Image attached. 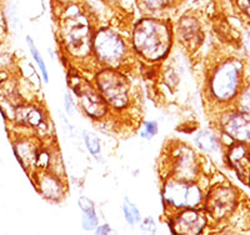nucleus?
<instances>
[{"instance_id": "1", "label": "nucleus", "mask_w": 250, "mask_h": 235, "mask_svg": "<svg viewBox=\"0 0 250 235\" xmlns=\"http://www.w3.org/2000/svg\"><path fill=\"white\" fill-rule=\"evenodd\" d=\"M94 31L95 26L91 25L89 17L77 5H69L58 21V38L64 53L70 58L88 60L94 58L91 44Z\"/></svg>"}, {"instance_id": "2", "label": "nucleus", "mask_w": 250, "mask_h": 235, "mask_svg": "<svg viewBox=\"0 0 250 235\" xmlns=\"http://www.w3.org/2000/svg\"><path fill=\"white\" fill-rule=\"evenodd\" d=\"M131 43L138 57L146 62H159L171 48V24L159 18H143L134 25Z\"/></svg>"}, {"instance_id": "3", "label": "nucleus", "mask_w": 250, "mask_h": 235, "mask_svg": "<svg viewBox=\"0 0 250 235\" xmlns=\"http://www.w3.org/2000/svg\"><path fill=\"white\" fill-rule=\"evenodd\" d=\"M93 54L95 60L105 68L122 71L130 68L131 60H137L133 45H129L124 37L110 26H103L94 31Z\"/></svg>"}, {"instance_id": "4", "label": "nucleus", "mask_w": 250, "mask_h": 235, "mask_svg": "<svg viewBox=\"0 0 250 235\" xmlns=\"http://www.w3.org/2000/svg\"><path fill=\"white\" fill-rule=\"evenodd\" d=\"M95 88L108 104L109 109L117 113H125L135 107V97L129 79L119 70L103 69L95 75Z\"/></svg>"}, {"instance_id": "5", "label": "nucleus", "mask_w": 250, "mask_h": 235, "mask_svg": "<svg viewBox=\"0 0 250 235\" xmlns=\"http://www.w3.org/2000/svg\"><path fill=\"white\" fill-rule=\"evenodd\" d=\"M240 84V65L234 60H228L215 69L210 78L211 94L216 100L229 102L235 97Z\"/></svg>"}, {"instance_id": "6", "label": "nucleus", "mask_w": 250, "mask_h": 235, "mask_svg": "<svg viewBox=\"0 0 250 235\" xmlns=\"http://www.w3.org/2000/svg\"><path fill=\"white\" fill-rule=\"evenodd\" d=\"M236 204V192L230 185H216L207 193L203 209L208 218L219 221L233 213Z\"/></svg>"}, {"instance_id": "7", "label": "nucleus", "mask_w": 250, "mask_h": 235, "mask_svg": "<svg viewBox=\"0 0 250 235\" xmlns=\"http://www.w3.org/2000/svg\"><path fill=\"white\" fill-rule=\"evenodd\" d=\"M174 234L196 235L205 233L208 225L207 213L204 209H182L167 215Z\"/></svg>"}, {"instance_id": "8", "label": "nucleus", "mask_w": 250, "mask_h": 235, "mask_svg": "<svg viewBox=\"0 0 250 235\" xmlns=\"http://www.w3.org/2000/svg\"><path fill=\"white\" fill-rule=\"evenodd\" d=\"M223 129L236 142H250V114L245 111L231 114L225 118Z\"/></svg>"}, {"instance_id": "9", "label": "nucleus", "mask_w": 250, "mask_h": 235, "mask_svg": "<svg viewBox=\"0 0 250 235\" xmlns=\"http://www.w3.org/2000/svg\"><path fill=\"white\" fill-rule=\"evenodd\" d=\"M228 158H229L231 164L235 167L239 175L248 176V170L250 168V159L249 153H248V149L245 145L238 144L231 147L230 150H229V154H228Z\"/></svg>"}, {"instance_id": "10", "label": "nucleus", "mask_w": 250, "mask_h": 235, "mask_svg": "<svg viewBox=\"0 0 250 235\" xmlns=\"http://www.w3.org/2000/svg\"><path fill=\"white\" fill-rule=\"evenodd\" d=\"M195 144L199 149L207 153L216 151L219 148L218 136L210 130H202L195 136Z\"/></svg>"}, {"instance_id": "11", "label": "nucleus", "mask_w": 250, "mask_h": 235, "mask_svg": "<svg viewBox=\"0 0 250 235\" xmlns=\"http://www.w3.org/2000/svg\"><path fill=\"white\" fill-rule=\"evenodd\" d=\"M123 212H124V216L130 225H135V224L140 223L142 216H140V212L135 204H133L126 196L124 198V204H123Z\"/></svg>"}, {"instance_id": "12", "label": "nucleus", "mask_w": 250, "mask_h": 235, "mask_svg": "<svg viewBox=\"0 0 250 235\" xmlns=\"http://www.w3.org/2000/svg\"><path fill=\"white\" fill-rule=\"evenodd\" d=\"M26 43H28L29 50H30L31 55H33V59L35 60V63H37L38 66H39L40 71H42V74H43V79L45 80V83H48L49 82V74H48V69H46L45 63H44V60H43V57H42V54L39 53V50H38L37 46H35V43L33 42V39H31L29 35L26 37Z\"/></svg>"}, {"instance_id": "13", "label": "nucleus", "mask_w": 250, "mask_h": 235, "mask_svg": "<svg viewBox=\"0 0 250 235\" xmlns=\"http://www.w3.org/2000/svg\"><path fill=\"white\" fill-rule=\"evenodd\" d=\"M140 8L149 12H160L175 4V0H138Z\"/></svg>"}, {"instance_id": "14", "label": "nucleus", "mask_w": 250, "mask_h": 235, "mask_svg": "<svg viewBox=\"0 0 250 235\" xmlns=\"http://www.w3.org/2000/svg\"><path fill=\"white\" fill-rule=\"evenodd\" d=\"M84 142H85L88 150L90 151L93 155H99L100 154V142L99 138L94 133L90 131H84Z\"/></svg>"}, {"instance_id": "15", "label": "nucleus", "mask_w": 250, "mask_h": 235, "mask_svg": "<svg viewBox=\"0 0 250 235\" xmlns=\"http://www.w3.org/2000/svg\"><path fill=\"white\" fill-rule=\"evenodd\" d=\"M82 224H83V228H84L85 230H93V229H95V228H98L99 220H98V216H97V213H95V210L84 213Z\"/></svg>"}, {"instance_id": "16", "label": "nucleus", "mask_w": 250, "mask_h": 235, "mask_svg": "<svg viewBox=\"0 0 250 235\" xmlns=\"http://www.w3.org/2000/svg\"><path fill=\"white\" fill-rule=\"evenodd\" d=\"M145 131L142 134L143 138L150 139L155 134H158V123L156 122H145L144 123Z\"/></svg>"}, {"instance_id": "17", "label": "nucleus", "mask_w": 250, "mask_h": 235, "mask_svg": "<svg viewBox=\"0 0 250 235\" xmlns=\"http://www.w3.org/2000/svg\"><path fill=\"white\" fill-rule=\"evenodd\" d=\"M240 105H242L243 111L250 114V86L244 90V93L240 97Z\"/></svg>"}, {"instance_id": "18", "label": "nucleus", "mask_w": 250, "mask_h": 235, "mask_svg": "<svg viewBox=\"0 0 250 235\" xmlns=\"http://www.w3.org/2000/svg\"><path fill=\"white\" fill-rule=\"evenodd\" d=\"M79 207L83 210V213L85 212H91V210H95V204L93 203V200H90L86 196H82L79 199Z\"/></svg>"}, {"instance_id": "19", "label": "nucleus", "mask_w": 250, "mask_h": 235, "mask_svg": "<svg viewBox=\"0 0 250 235\" xmlns=\"http://www.w3.org/2000/svg\"><path fill=\"white\" fill-rule=\"evenodd\" d=\"M142 229L148 233H155V221H154V219L151 218V216H148V218H145L144 220H143Z\"/></svg>"}, {"instance_id": "20", "label": "nucleus", "mask_w": 250, "mask_h": 235, "mask_svg": "<svg viewBox=\"0 0 250 235\" xmlns=\"http://www.w3.org/2000/svg\"><path fill=\"white\" fill-rule=\"evenodd\" d=\"M236 3L242 10H244L248 15H250V0H236Z\"/></svg>"}, {"instance_id": "21", "label": "nucleus", "mask_w": 250, "mask_h": 235, "mask_svg": "<svg viewBox=\"0 0 250 235\" xmlns=\"http://www.w3.org/2000/svg\"><path fill=\"white\" fill-rule=\"evenodd\" d=\"M111 230H110V227H109L108 224H105V225H102V227H98L97 229V234H109Z\"/></svg>"}, {"instance_id": "22", "label": "nucleus", "mask_w": 250, "mask_h": 235, "mask_svg": "<svg viewBox=\"0 0 250 235\" xmlns=\"http://www.w3.org/2000/svg\"><path fill=\"white\" fill-rule=\"evenodd\" d=\"M64 102H65V109H66V111H68L69 114H71V105H73V102H71L70 97H69L68 94H66L65 98H64Z\"/></svg>"}, {"instance_id": "23", "label": "nucleus", "mask_w": 250, "mask_h": 235, "mask_svg": "<svg viewBox=\"0 0 250 235\" xmlns=\"http://www.w3.org/2000/svg\"><path fill=\"white\" fill-rule=\"evenodd\" d=\"M1 3H3V0H0V18H3V9H1Z\"/></svg>"}, {"instance_id": "24", "label": "nucleus", "mask_w": 250, "mask_h": 235, "mask_svg": "<svg viewBox=\"0 0 250 235\" xmlns=\"http://www.w3.org/2000/svg\"><path fill=\"white\" fill-rule=\"evenodd\" d=\"M113 1H119V0H113Z\"/></svg>"}, {"instance_id": "25", "label": "nucleus", "mask_w": 250, "mask_h": 235, "mask_svg": "<svg viewBox=\"0 0 250 235\" xmlns=\"http://www.w3.org/2000/svg\"><path fill=\"white\" fill-rule=\"evenodd\" d=\"M248 176H249V179H250V174H249V175H248ZM249 184H250V181H249Z\"/></svg>"}]
</instances>
